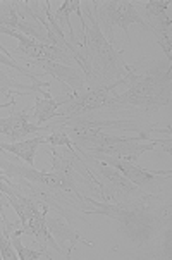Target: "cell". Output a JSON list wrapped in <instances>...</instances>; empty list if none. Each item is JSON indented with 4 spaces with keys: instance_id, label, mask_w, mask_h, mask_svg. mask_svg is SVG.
I'll return each instance as SVG.
<instances>
[{
    "instance_id": "3957f363",
    "label": "cell",
    "mask_w": 172,
    "mask_h": 260,
    "mask_svg": "<svg viewBox=\"0 0 172 260\" xmlns=\"http://www.w3.org/2000/svg\"><path fill=\"white\" fill-rule=\"evenodd\" d=\"M81 6L86 19L81 21V29L85 35H83V42L78 48L81 50V55L88 68L85 76L86 85L90 88L110 85V83L124 78L127 73V64L122 59L124 48L116 50L112 43L104 37L95 11L90 7V2H83Z\"/></svg>"
},
{
    "instance_id": "5bb4252c",
    "label": "cell",
    "mask_w": 172,
    "mask_h": 260,
    "mask_svg": "<svg viewBox=\"0 0 172 260\" xmlns=\"http://www.w3.org/2000/svg\"><path fill=\"white\" fill-rule=\"evenodd\" d=\"M73 12H76V14L79 16V21H83L85 17H83L81 14V2L79 0H64L62 2V6L59 7V11L55 12V16H54V19H55V23L59 24V28L60 29H69V37H71V43L73 45H76L79 47L81 45V42L76 38V35H74V29H73V24H71V14Z\"/></svg>"
},
{
    "instance_id": "30bf717a",
    "label": "cell",
    "mask_w": 172,
    "mask_h": 260,
    "mask_svg": "<svg viewBox=\"0 0 172 260\" xmlns=\"http://www.w3.org/2000/svg\"><path fill=\"white\" fill-rule=\"evenodd\" d=\"M23 62L29 64V66H37V68L42 69L43 73H47V74H50V76L59 79L64 88L69 86L73 91H83L86 86V79H85V74H83L81 69L55 62V60L26 59V57H23Z\"/></svg>"
},
{
    "instance_id": "52a82bcc",
    "label": "cell",
    "mask_w": 172,
    "mask_h": 260,
    "mask_svg": "<svg viewBox=\"0 0 172 260\" xmlns=\"http://www.w3.org/2000/svg\"><path fill=\"white\" fill-rule=\"evenodd\" d=\"M121 85H126V76L110 83V85L88 88V90H83V91H73L69 104H65V109L62 112H57V117L78 119V117L90 116V114L95 111L107 109L112 96L117 95L116 88Z\"/></svg>"
},
{
    "instance_id": "8992f818",
    "label": "cell",
    "mask_w": 172,
    "mask_h": 260,
    "mask_svg": "<svg viewBox=\"0 0 172 260\" xmlns=\"http://www.w3.org/2000/svg\"><path fill=\"white\" fill-rule=\"evenodd\" d=\"M37 11L38 2H0V26L28 35L29 38L48 45L47 31L40 24Z\"/></svg>"
},
{
    "instance_id": "7a4b0ae2",
    "label": "cell",
    "mask_w": 172,
    "mask_h": 260,
    "mask_svg": "<svg viewBox=\"0 0 172 260\" xmlns=\"http://www.w3.org/2000/svg\"><path fill=\"white\" fill-rule=\"evenodd\" d=\"M127 90L114 95L110 111H126L134 116H150L160 107L170 105V66L165 69L164 60L141 59L126 69Z\"/></svg>"
},
{
    "instance_id": "e0dca14e",
    "label": "cell",
    "mask_w": 172,
    "mask_h": 260,
    "mask_svg": "<svg viewBox=\"0 0 172 260\" xmlns=\"http://www.w3.org/2000/svg\"><path fill=\"white\" fill-rule=\"evenodd\" d=\"M145 255L152 258H170V229L157 236L145 246Z\"/></svg>"
},
{
    "instance_id": "8fae6325",
    "label": "cell",
    "mask_w": 172,
    "mask_h": 260,
    "mask_svg": "<svg viewBox=\"0 0 172 260\" xmlns=\"http://www.w3.org/2000/svg\"><path fill=\"white\" fill-rule=\"evenodd\" d=\"M33 111V107H28L21 112L11 111V116L6 119H0V133L6 135L12 143L21 142L31 133H43V131H52V126H38L31 124L28 121L29 112Z\"/></svg>"
},
{
    "instance_id": "ffe728a7",
    "label": "cell",
    "mask_w": 172,
    "mask_h": 260,
    "mask_svg": "<svg viewBox=\"0 0 172 260\" xmlns=\"http://www.w3.org/2000/svg\"><path fill=\"white\" fill-rule=\"evenodd\" d=\"M4 179H6V176H4V174H0V184L4 183Z\"/></svg>"
},
{
    "instance_id": "ac0fdd59",
    "label": "cell",
    "mask_w": 172,
    "mask_h": 260,
    "mask_svg": "<svg viewBox=\"0 0 172 260\" xmlns=\"http://www.w3.org/2000/svg\"><path fill=\"white\" fill-rule=\"evenodd\" d=\"M11 241H12V246H14L16 253H17V258L21 260H31V258H37V260H42V258H52L50 255L43 250H31V248H26V246L21 243L19 240V235H16L14 231L11 233Z\"/></svg>"
},
{
    "instance_id": "277c9868",
    "label": "cell",
    "mask_w": 172,
    "mask_h": 260,
    "mask_svg": "<svg viewBox=\"0 0 172 260\" xmlns=\"http://www.w3.org/2000/svg\"><path fill=\"white\" fill-rule=\"evenodd\" d=\"M79 157L83 158L85 166L88 167L91 174L98 181V191L100 200H110V202H127L145 195L143 189H140L134 183L124 178L117 169L112 166H107L105 162L98 160L93 155L86 152H78Z\"/></svg>"
},
{
    "instance_id": "5b68a950",
    "label": "cell",
    "mask_w": 172,
    "mask_h": 260,
    "mask_svg": "<svg viewBox=\"0 0 172 260\" xmlns=\"http://www.w3.org/2000/svg\"><path fill=\"white\" fill-rule=\"evenodd\" d=\"M95 11V16L98 19L100 29H102L104 37L114 43V29L121 28L124 33V38L127 40V31H129L131 24H140L143 29L150 31V26L147 21L138 12L133 2L127 0H105V2H91Z\"/></svg>"
},
{
    "instance_id": "6da1fadb",
    "label": "cell",
    "mask_w": 172,
    "mask_h": 260,
    "mask_svg": "<svg viewBox=\"0 0 172 260\" xmlns=\"http://www.w3.org/2000/svg\"><path fill=\"white\" fill-rule=\"evenodd\" d=\"M83 202V214L107 215L117 222L119 233L140 248L170 229V197L165 191L145 193L127 202H96L85 195Z\"/></svg>"
},
{
    "instance_id": "9a60e30c",
    "label": "cell",
    "mask_w": 172,
    "mask_h": 260,
    "mask_svg": "<svg viewBox=\"0 0 172 260\" xmlns=\"http://www.w3.org/2000/svg\"><path fill=\"white\" fill-rule=\"evenodd\" d=\"M43 143H45V136H38V138L26 140V142H19V143H0V148L12 153V155L19 157L24 164L35 167V152Z\"/></svg>"
},
{
    "instance_id": "9c48e42d",
    "label": "cell",
    "mask_w": 172,
    "mask_h": 260,
    "mask_svg": "<svg viewBox=\"0 0 172 260\" xmlns=\"http://www.w3.org/2000/svg\"><path fill=\"white\" fill-rule=\"evenodd\" d=\"M141 6H143V12L147 16L150 31L155 35L158 45L164 48L167 60H170V17L165 14L170 2L169 0H150Z\"/></svg>"
},
{
    "instance_id": "2e32d148",
    "label": "cell",
    "mask_w": 172,
    "mask_h": 260,
    "mask_svg": "<svg viewBox=\"0 0 172 260\" xmlns=\"http://www.w3.org/2000/svg\"><path fill=\"white\" fill-rule=\"evenodd\" d=\"M16 229V222H9L6 215L2 214L0 219V257L4 260H14L17 253H14V246L11 241V233Z\"/></svg>"
},
{
    "instance_id": "7c38bea8",
    "label": "cell",
    "mask_w": 172,
    "mask_h": 260,
    "mask_svg": "<svg viewBox=\"0 0 172 260\" xmlns=\"http://www.w3.org/2000/svg\"><path fill=\"white\" fill-rule=\"evenodd\" d=\"M45 222H47L48 231H50V235L55 238L57 243L60 246H64V243H69V246H67L69 255L73 253V250L76 248V245L79 241H83V243L88 246H93L91 241L85 240V238L76 231V228H73V224H71L69 219H65L64 215L59 214L57 210H54L52 214H50V210H48L45 215Z\"/></svg>"
},
{
    "instance_id": "ba28073f",
    "label": "cell",
    "mask_w": 172,
    "mask_h": 260,
    "mask_svg": "<svg viewBox=\"0 0 172 260\" xmlns=\"http://www.w3.org/2000/svg\"><path fill=\"white\" fill-rule=\"evenodd\" d=\"M93 155V153H90ZM98 160L105 162L107 166H112L117 169L124 178L134 183L145 193H164L167 189V183L170 179V171H147L140 167L136 162L126 160V158L109 157V155H93Z\"/></svg>"
},
{
    "instance_id": "4fadbf2b",
    "label": "cell",
    "mask_w": 172,
    "mask_h": 260,
    "mask_svg": "<svg viewBox=\"0 0 172 260\" xmlns=\"http://www.w3.org/2000/svg\"><path fill=\"white\" fill-rule=\"evenodd\" d=\"M71 93H73V91L57 96V99H54V96H48V99L37 96V102H35V107H33L35 122L40 126L42 122H48L54 117H57V109L62 107V105H65V104H69Z\"/></svg>"
},
{
    "instance_id": "d6986e66",
    "label": "cell",
    "mask_w": 172,
    "mask_h": 260,
    "mask_svg": "<svg viewBox=\"0 0 172 260\" xmlns=\"http://www.w3.org/2000/svg\"><path fill=\"white\" fill-rule=\"evenodd\" d=\"M0 64H4V66H9L11 69H14V71H17V73H23L24 76H28L31 81H37V79H40L38 76L40 74H37V73H31L29 71L28 68H23L19 62H16V59H14V55L12 54H9L7 52V48L0 43Z\"/></svg>"
}]
</instances>
